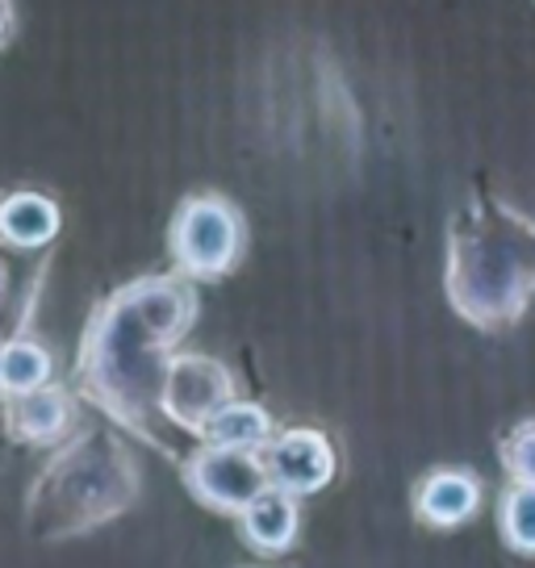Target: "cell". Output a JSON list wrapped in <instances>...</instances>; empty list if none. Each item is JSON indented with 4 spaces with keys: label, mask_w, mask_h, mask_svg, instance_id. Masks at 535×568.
Wrapping results in <instances>:
<instances>
[{
    "label": "cell",
    "mask_w": 535,
    "mask_h": 568,
    "mask_svg": "<svg viewBox=\"0 0 535 568\" xmlns=\"http://www.w3.org/2000/svg\"><path fill=\"white\" fill-rule=\"evenodd\" d=\"M268 468V480L276 489H285L293 497L322 494L335 480V444L322 435L319 426H285L272 435V444L260 452Z\"/></svg>",
    "instance_id": "52a82bcc"
},
{
    "label": "cell",
    "mask_w": 535,
    "mask_h": 568,
    "mask_svg": "<svg viewBox=\"0 0 535 568\" xmlns=\"http://www.w3.org/2000/svg\"><path fill=\"white\" fill-rule=\"evenodd\" d=\"M502 464H506L511 480L535 485V423L515 426V430L502 439Z\"/></svg>",
    "instance_id": "9a60e30c"
},
{
    "label": "cell",
    "mask_w": 535,
    "mask_h": 568,
    "mask_svg": "<svg viewBox=\"0 0 535 568\" xmlns=\"http://www.w3.org/2000/svg\"><path fill=\"white\" fill-rule=\"evenodd\" d=\"M168 251H172L176 272H184L196 284L231 276L248 251L243 210L222 193L184 196L168 226Z\"/></svg>",
    "instance_id": "277c9868"
},
{
    "label": "cell",
    "mask_w": 535,
    "mask_h": 568,
    "mask_svg": "<svg viewBox=\"0 0 535 568\" xmlns=\"http://www.w3.org/2000/svg\"><path fill=\"white\" fill-rule=\"evenodd\" d=\"M196 310V281L184 272L139 276L92 310L75 355V389L160 452H168V439L155 430V423H168L160 406L163 381L176 343L193 331Z\"/></svg>",
    "instance_id": "6da1fadb"
},
{
    "label": "cell",
    "mask_w": 535,
    "mask_h": 568,
    "mask_svg": "<svg viewBox=\"0 0 535 568\" xmlns=\"http://www.w3.org/2000/svg\"><path fill=\"white\" fill-rule=\"evenodd\" d=\"M498 531L511 551L535 556V485L511 480V489L498 501Z\"/></svg>",
    "instance_id": "5bb4252c"
},
{
    "label": "cell",
    "mask_w": 535,
    "mask_h": 568,
    "mask_svg": "<svg viewBox=\"0 0 535 568\" xmlns=\"http://www.w3.org/2000/svg\"><path fill=\"white\" fill-rule=\"evenodd\" d=\"M482 506V480L468 468H435L414 489V515L427 527H461Z\"/></svg>",
    "instance_id": "30bf717a"
},
{
    "label": "cell",
    "mask_w": 535,
    "mask_h": 568,
    "mask_svg": "<svg viewBox=\"0 0 535 568\" xmlns=\"http://www.w3.org/2000/svg\"><path fill=\"white\" fill-rule=\"evenodd\" d=\"M0 288H4V272H0Z\"/></svg>",
    "instance_id": "e0dca14e"
},
{
    "label": "cell",
    "mask_w": 535,
    "mask_h": 568,
    "mask_svg": "<svg viewBox=\"0 0 535 568\" xmlns=\"http://www.w3.org/2000/svg\"><path fill=\"white\" fill-rule=\"evenodd\" d=\"M447 305L477 331L515 326L535 302V217L473 189L447 217Z\"/></svg>",
    "instance_id": "7a4b0ae2"
},
{
    "label": "cell",
    "mask_w": 535,
    "mask_h": 568,
    "mask_svg": "<svg viewBox=\"0 0 535 568\" xmlns=\"http://www.w3.org/2000/svg\"><path fill=\"white\" fill-rule=\"evenodd\" d=\"M54 359L34 338H4L0 343V397L30 393L38 385H51Z\"/></svg>",
    "instance_id": "4fadbf2b"
},
{
    "label": "cell",
    "mask_w": 535,
    "mask_h": 568,
    "mask_svg": "<svg viewBox=\"0 0 535 568\" xmlns=\"http://www.w3.org/2000/svg\"><path fill=\"white\" fill-rule=\"evenodd\" d=\"M139 501V464L125 439L113 430H80L75 439L54 447V456L38 468L26 494V531L42 544L75 539L113 518H122Z\"/></svg>",
    "instance_id": "3957f363"
},
{
    "label": "cell",
    "mask_w": 535,
    "mask_h": 568,
    "mask_svg": "<svg viewBox=\"0 0 535 568\" xmlns=\"http://www.w3.org/2000/svg\"><path fill=\"white\" fill-rule=\"evenodd\" d=\"M0 414H4V430L9 439L30 447L59 444L75 423V402L63 385H38L30 393H13L0 397Z\"/></svg>",
    "instance_id": "ba28073f"
},
{
    "label": "cell",
    "mask_w": 535,
    "mask_h": 568,
    "mask_svg": "<svg viewBox=\"0 0 535 568\" xmlns=\"http://www.w3.org/2000/svg\"><path fill=\"white\" fill-rule=\"evenodd\" d=\"M13 26H18V9H13V0H0V47L13 38Z\"/></svg>",
    "instance_id": "2e32d148"
},
{
    "label": "cell",
    "mask_w": 535,
    "mask_h": 568,
    "mask_svg": "<svg viewBox=\"0 0 535 568\" xmlns=\"http://www.w3.org/2000/svg\"><path fill=\"white\" fill-rule=\"evenodd\" d=\"M276 435V423L260 402H248V397H234L218 409L214 418L201 430V444H218V447H248V452H264Z\"/></svg>",
    "instance_id": "7c38bea8"
},
{
    "label": "cell",
    "mask_w": 535,
    "mask_h": 568,
    "mask_svg": "<svg viewBox=\"0 0 535 568\" xmlns=\"http://www.w3.org/2000/svg\"><path fill=\"white\" fill-rule=\"evenodd\" d=\"M63 226V213L47 193H18L0 196V247L13 251H38L47 247Z\"/></svg>",
    "instance_id": "8fae6325"
},
{
    "label": "cell",
    "mask_w": 535,
    "mask_h": 568,
    "mask_svg": "<svg viewBox=\"0 0 535 568\" xmlns=\"http://www.w3.org/2000/svg\"><path fill=\"white\" fill-rule=\"evenodd\" d=\"M226 402H234V373L222 359L201 355V352L172 355L160 406H163V418L176 426V430L201 439L205 423H210Z\"/></svg>",
    "instance_id": "8992f818"
},
{
    "label": "cell",
    "mask_w": 535,
    "mask_h": 568,
    "mask_svg": "<svg viewBox=\"0 0 535 568\" xmlns=\"http://www.w3.org/2000/svg\"><path fill=\"white\" fill-rule=\"evenodd\" d=\"M180 477H184V489L214 515H243L255 497L264 494L268 485V468L260 452H248V447H218V444H201L193 447L184 460H180Z\"/></svg>",
    "instance_id": "5b68a950"
},
{
    "label": "cell",
    "mask_w": 535,
    "mask_h": 568,
    "mask_svg": "<svg viewBox=\"0 0 535 568\" xmlns=\"http://www.w3.org/2000/svg\"><path fill=\"white\" fill-rule=\"evenodd\" d=\"M297 531H302V497L285 494L276 485H268L264 494L239 515L243 544L251 551H260V556H281V551H289L297 544Z\"/></svg>",
    "instance_id": "9c48e42d"
}]
</instances>
